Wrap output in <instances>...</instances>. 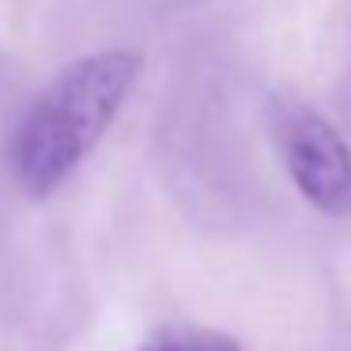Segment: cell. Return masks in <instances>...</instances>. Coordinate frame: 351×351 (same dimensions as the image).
<instances>
[{
  "label": "cell",
  "mask_w": 351,
  "mask_h": 351,
  "mask_svg": "<svg viewBox=\"0 0 351 351\" xmlns=\"http://www.w3.org/2000/svg\"><path fill=\"white\" fill-rule=\"evenodd\" d=\"M136 72V53L102 49L64 64L34 95L12 132V174L27 197H49L76 174L114 125Z\"/></svg>",
  "instance_id": "obj_1"
},
{
  "label": "cell",
  "mask_w": 351,
  "mask_h": 351,
  "mask_svg": "<svg viewBox=\"0 0 351 351\" xmlns=\"http://www.w3.org/2000/svg\"><path fill=\"white\" fill-rule=\"evenodd\" d=\"M276 144L295 189L321 215L343 219L351 215V147L317 110L276 106L272 114Z\"/></svg>",
  "instance_id": "obj_2"
},
{
  "label": "cell",
  "mask_w": 351,
  "mask_h": 351,
  "mask_svg": "<svg viewBox=\"0 0 351 351\" xmlns=\"http://www.w3.org/2000/svg\"><path fill=\"white\" fill-rule=\"evenodd\" d=\"M140 351H242V343L227 332H212V328H167V332L152 336Z\"/></svg>",
  "instance_id": "obj_3"
}]
</instances>
